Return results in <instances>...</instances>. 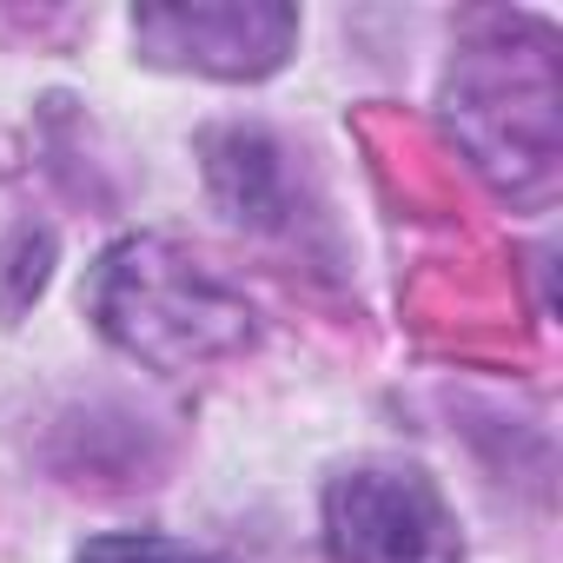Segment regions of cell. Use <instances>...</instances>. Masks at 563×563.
Listing matches in <instances>:
<instances>
[{
  "label": "cell",
  "instance_id": "obj_1",
  "mask_svg": "<svg viewBox=\"0 0 563 563\" xmlns=\"http://www.w3.org/2000/svg\"><path fill=\"white\" fill-rule=\"evenodd\" d=\"M93 325L140 365L192 372L252 345V306L173 239H120L87 278Z\"/></svg>",
  "mask_w": 563,
  "mask_h": 563
},
{
  "label": "cell",
  "instance_id": "obj_2",
  "mask_svg": "<svg viewBox=\"0 0 563 563\" xmlns=\"http://www.w3.org/2000/svg\"><path fill=\"white\" fill-rule=\"evenodd\" d=\"M451 113L464 126V146L477 153V166L517 192V199H543L556 179V87H550V60L543 54H517V60H464L451 74Z\"/></svg>",
  "mask_w": 563,
  "mask_h": 563
},
{
  "label": "cell",
  "instance_id": "obj_3",
  "mask_svg": "<svg viewBox=\"0 0 563 563\" xmlns=\"http://www.w3.org/2000/svg\"><path fill=\"white\" fill-rule=\"evenodd\" d=\"M332 563H464L457 517L424 471H345L325 490Z\"/></svg>",
  "mask_w": 563,
  "mask_h": 563
},
{
  "label": "cell",
  "instance_id": "obj_4",
  "mask_svg": "<svg viewBox=\"0 0 563 563\" xmlns=\"http://www.w3.org/2000/svg\"><path fill=\"white\" fill-rule=\"evenodd\" d=\"M133 41L153 67H186L212 80H265L292 60L299 14L278 0H192V8H140Z\"/></svg>",
  "mask_w": 563,
  "mask_h": 563
},
{
  "label": "cell",
  "instance_id": "obj_5",
  "mask_svg": "<svg viewBox=\"0 0 563 563\" xmlns=\"http://www.w3.org/2000/svg\"><path fill=\"white\" fill-rule=\"evenodd\" d=\"M206 179L219 206L239 225H286V153H278L258 126H219L206 133Z\"/></svg>",
  "mask_w": 563,
  "mask_h": 563
},
{
  "label": "cell",
  "instance_id": "obj_6",
  "mask_svg": "<svg viewBox=\"0 0 563 563\" xmlns=\"http://www.w3.org/2000/svg\"><path fill=\"white\" fill-rule=\"evenodd\" d=\"M0 265H8V272H0V319H14V312H27V306L41 299V286H47L54 232H47V225H21Z\"/></svg>",
  "mask_w": 563,
  "mask_h": 563
},
{
  "label": "cell",
  "instance_id": "obj_7",
  "mask_svg": "<svg viewBox=\"0 0 563 563\" xmlns=\"http://www.w3.org/2000/svg\"><path fill=\"white\" fill-rule=\"evenodd\" d=\"M74 563H212V556H206V550H192V543H173V537L126 530V537H93Z\"/></svg>",
  "mask_w": 563,
  "mask_h": 563
}]
</instances>
